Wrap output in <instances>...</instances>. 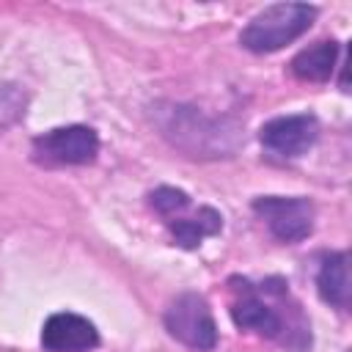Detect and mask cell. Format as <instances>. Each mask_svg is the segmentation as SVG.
I'll return each mask as SVG.
<instances>
[{
    "instance_id": "8",
    "label": "cell",
    "mask_w": 352,
    "mask_h": 352,
    "mask_svg": "<svg viewBox=\"0 0 352 352\" xmlns=\"http://www.w3.org/2000/svg\"><path fill=\"white\" fill-rule=\"evenodd\" d=\"M41 344L50 352H88L99 344V333L91 319L72 311H60L44 322Z\"/></svg>"
},
{
    "instance_id": "6",
    "label": "cell",
    "mask_w": 352,
    "mask_h": 352,
    "mask_svg": "<svg viewBox=\"0 0 352 352\" xmlns=\"http://www.w3.org/2000/svg\"><path fill=\"white\" fill-rule=\"evenodd\" d=\"M261 146L278 157H300L305 154L319 138V121L311 113L300 116H280L261 126L258 132Z\"/></svg>"
},
{
    "instance_id": "7",
    "label": "cell",
    "mask_w": 352,
    "mask_h": 352,
    "mask_svg": "<svg viewBox=\"0 0 352 352\" xmlns=\"http://www.w3.org/2000/svg\"><path fill=\"white\" fill-rule=\"evenodd\" d=\"M231 316L242 330H250L267 338H283V316L275 311L270 300H264L261 286H250L248 280H242L239 300H234L231 305Z\"/></svg>"
},
{
    "instance_id": "9",
    "label": "cell",
    "mask_w": 352,
    "mask_h": 352,
    "mask_svg": "<svg viewBox=\"0 0 352 352\" xmlns=\"http://www.w3.org/2000/svg\"><path fill=\"white\" fill-rule=\"evenodd\" d=\"M338 41L333 38H322L305 50H300L292 60V74L297 80H305V82H324L330 80L333 69H336V60H338Z\"/></svg>"
},
{
    "instance_id": "12",
    "label": "cell",
    "mask_w": 352,
    "mask_h": 352,
    "mask_svg": "<svg viewBox=\"0 0 352 352\" xmlns=\"http://www.w3.org/2000/svg\"><path fill=\"white\" fill-rule=\"evenodd\" d=\"M148 198H151V206H154L165 220L179 217V214L190 206V195H187L184 190H176V187H157Z\"/></svg>"
},
{
    "instance_id": "3",
    "label": "cell",
    "mask_w": 352,
    "mask_h": 352,
    "mask_svg": "<svg viewBox=\"0 0 352 352\" xmlns=\"http://www.w3.org/2000/svg\"><path fill=\"white\" fill-rule=\"evenodd\" d=\"M165 327L176 341L198 352H209L217 344V324L212 308L195 292H184L170 300V305L165 308Z\"/></svg>"
},
{
    "instance_id": "10",
    "label": "cell",
    "mask_w": 352,
    "mask_h": 352,
    "mask_svg": "<svg viewBox=\"0 0 352 352\" xmlns=\"http://www.w3.org/2000/svg\"><path fill=\"white\" fill-rule=\"evenodd\" d=\"M316 286L324 302L346 311L349 308V256L344 250L324 256L319 275H316Z\"/></svg>"
},
{
    "instance_id": "1",
    "label": "cell",
    "mask_w": 352,
    "mask_h": 352,
    "mask_svg": "<svg viewBox=\"0 0 352 352\" xmlns=\"http://www.w3.org/2000/svg\"><path fill=\"white\" fill-rule=\"evenodd\" d=\"M154 124L162 138L187 157L217 160L231 157L242 146V126L231 118H212L190 104L162 102L154 107Z\"/></svg>"
},
{
    "instance_id": "5",
    "label": "cell",
    "mask_w": 352,
    "mask_h": 352,
    "mask_svg": "<svg viewBox=\"0 0 352 352\" xmlns=\"http://www.w3.org/2000/svg\"><path fill=\"white\" fill-rule=\"evenodd\" d=\"M253 212L280 242H300L314 231V204L308 198L264 195L253 201Z\"/></svg>"
},
{
    "instance_id": "13",
    "label": "cell",
    "mask_w": 352,
    "mask_h": 352,
    "mask_svg": "<svg viewBox=\"0 0 352 352\" xmlns=\"http://www.w3.org/2000/svg\"><path fill=\"white\" fill-rule=\"evenodd\" d=\"M25 113V96L14 85H0V129L11 126Z\"/></svg>"
},
{
    "instance_id": "2",
    "label": "cell",
    "mask_w": 352,
    "mask_h": 352,
    "mask_svg": "<svg viewBox=\"0 0 352 352\" xmlns=\"http://www.w3.org/2000/svg\"><path fill=\"white\" fill-rule=\"evenodd\" d=\"M314 19H316V8L308 3H275L258 11L248 22L239 41L250 52H275L292 44L294 38H300Z\"/></svg>"
},
{
    "instance_id": "11",
    "label": "cell",
    "mask_w": 352,
    "mask_h": 352,
    "mask_svg": "<svg viewBox=\"0 0 352 352\" xmlns=\"http://www.w3.org/2000/svg\"><path fill=\"white\" fill-rule=\"evenodd\" d=\"M168 226H170L173 239L182 248H198L204 236H212V234H217L223 228V217H220V212L204 206L192 217H173V220H168Z\"/></svg>"
},
{
    "instance_id": "4",
    "label": "cell",
    "mask_w": 352,
    "mask_h": 352,
    "mask_svg": "<svg viewBox=\"0 0 352 352\" xmlns=\"http://www.w3.org/2000/svg\"><path fill=\"white\" fill-rule=\"evenodd\" d=\"M99 154V135L91 126L72 124L33 138V160L41 165H88Z\"/></svg>"
}]
</instances>
